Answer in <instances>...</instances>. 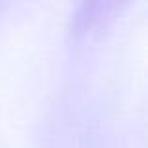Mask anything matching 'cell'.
<instances>
[{"label":"cell","mask_w":148,"mask_h":148,"mask_svg":"<svg viewBox=\"0 0 148 148\" xmlns=\"http://www.w3.org/2000/svg\"><path fill=\"white\" fill-rule=\"evenodd\" d=\"M120 2H124V0H83L79 10V23H77L79 30L86 34L96 25L105 21L107 15L112 13L116 10V4Z\"/></svg>","instance_id":"obj_1"}]
</instances>
